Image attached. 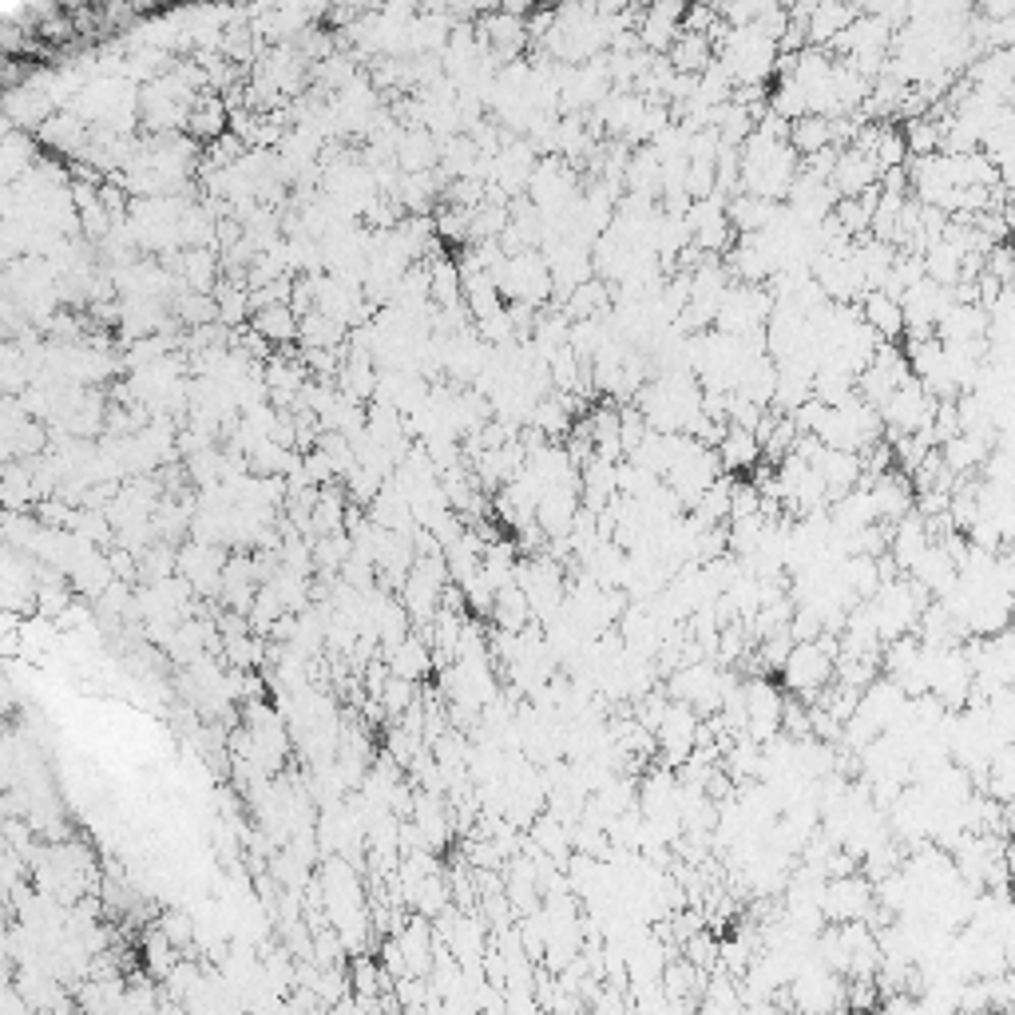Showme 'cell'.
<instances>
[{
    "label": "cell",
    "instance_id": "6da1fadb",
    "mask_svg": "<svg viewBox=\"0 0 1015 1015\" xmlns=\"http://www.w3.org/2000/svg\"><path fill=\"white\" fill-rule=\"evenodd\" d=\"M778 671H782L786 690H793L801 702H809V698L833 678V659H829L813 639H805V643H793L786 663H782Z\"/></svg>",
    "mask_w": 1015,
    "mask_h": 1015
},
{
    "label": "cell",
    "instance_id": "7a4b0ae2",
    "mask_svg": "<svg viewBox=\"0 0 1015 1015\" xmlns=\"http://www.w3.org/2000/svg\"><path fill=\"white\" fill-rule=\"evenodd\" d=\"M861 322H865L881 341H897L904 334L901 302H897L889 290H869V294H865V306H861Z\"/></svg>",
    "mask_w": 1015,
    "mask_h": 1015
},
{
    "label": "cell",
    "instance_id": "3957f363",
    "mask_svg": "<svg viewBox=\"0 0 1015 1015\" xmlns=\"http://www.w3.org/2000/svg\"><path fill=\"white\" fill-rule=\"evenodd\" d=\"M385 663H389V675L409 678V682H421L433 667V651L421 635H405L397 647L385 651Z\"/></svg>",
    "mask_w": 1015,
    "mask_h": 1015
},
{
    "label": "cell",
    "instance_id": "277c9868",
    "mask_svg": "<svg viewBox=\"0 0 1015 1015\" xmlns=\"http://www.w3.org/2000/svg\"><path fill=\"white\" fill-rule=\"evenodd\" d=\"M714 452H718V460H722V472H746V468L758 464L762 445H758V437H754L750 429L726 425L722 437H718V445H714Z\"/></svg>",
    "mask_w": 1015,
    "mask_h": 1015
},
{
    "label": "cell",
    "instance_id": "5b68a950",
    "mask_svg": "<svg viewBox=\"0 0 1015 1015\" xmlns=\"http://www.w3.org/2000/svg\"><path fill=\"white\" fill-rule=\"evenodd\" d=\"M488 619H492V627H500V631H524V627L532 623V607H528L524 591H520L516 583H508V587L496 591Z\"/></svg>",
    "mask_w": 1015,
    "mask_h": 1015
},
{
    "label": "cell",
    "instance_id": "8992f818",
    "mask_svg": "<svg viewBox=\"0 0 1015 1015\" xmlns=\"http://www.w3.org/2000/svg\"><path fill=\"white\" fill-rule=\"evenodd\" d=\"M187 123H191V131H195V135H203V139L219 135V131H223V123H226L223 104H215V100L191 104V112H187Z\"/></svg>",
    "mask_w": 1015,
    "mask_h": 1015
},
{
    "label": "cell",
    "instance_id": "52a82bcc",
    "mask_svg": "<svg viewBox=\"0 0 1015 1015\" xmlns=\"http://www.w3.org/2000/svg\"><path fill=\"white\" fill-rule=\"evenodd\" d=\"M254 326H258V334H266V338H274V341L294 338V318H290L286 306H266V310L254 318Z\"/></svg>",
    "mask_w": 1015,
    "mask_h": 1015
},
{
    "label": "cell",
    "instance_id": "ba28073f",
    "mask_svg": "<svg viewBox=\"0 0 1015 1015\" xmlns=\"http://www.w3.org/2000/svg\"><path fill=\"white\" fill-rule=\"evenodd\" d=\"M671 60H675V68H682V72L706 68V40H702L698 32H686V36L678 40V48L671 52Z\"/></svg>",
    "mask_w": 1015,
    "mask_h": 1015
},
{
    "label": "cell",
    "instance_id": "9c48e42d",
    "mask_svg": "<svg viewBox=\"0 0 1015 1015\" xmlns=\"http://www.w3.org/2000/svg\"><path fill=\"white\" fill-rule=\"evenodd\" d=\"M20 80H24V60L12 56V52H0V92L16 88Z\"/></svg>",
    "mask_w": 1015,
    "mask_h": 1015
}]
</instances>
